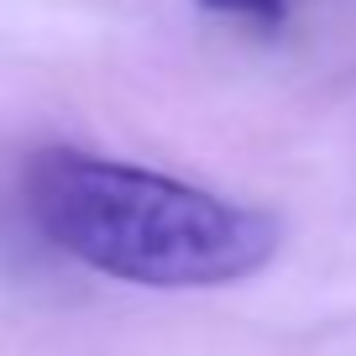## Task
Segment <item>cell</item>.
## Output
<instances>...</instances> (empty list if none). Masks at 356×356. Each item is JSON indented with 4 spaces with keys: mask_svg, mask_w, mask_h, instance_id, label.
<instances>
[{
    "mask_svg": "<svg viewBox=\"0 0 356 356\" xmlns=\"http://www.w3.org/2000/svg\"><path fill=\"white\" fill-rule=\"evenodd\" d=\"M22 194L58 252L136 289H225L262 273L283 241L257 204L74 147L32 152Z\"/></svg>",
    "mask_w": 356,
    "mask_h": 356,
    "instance_id": "cell-1",
    "label": "cell"
},
{
    "mask_svg": "<svg viewBox=\"0 0 356 356\" xmlns=\"http://www.w3.org/2000/svg\"><path fill=\"white\" fill-rule=\"evenodd\" d=\"M204 11L215 16H236V22H252V26H278L289 16V0H200Z\"/></svg>",
    "mask_w": 356,
    "mask_h": 356,
    "instance_id": "cell-2",
    "label": "cell"
}]
</instances>
